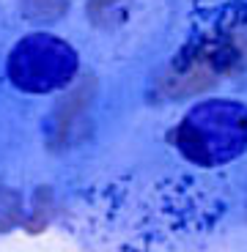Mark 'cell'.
<instances>
[{"label": "cell", "instance_id": "6da1fadb", "mask_svg": "<svg viewBox=\"0 0 247 252\" xmlns=\"http://www.w3.org/2000/svg\"><path fill=\"white\" fill-rule=\"evenodd\" d=\"M77 69V55L66 41L50 33H31L17 44L8 61V74L22 91L44 94L64 88Z\"/></svg>", "mask_w": 247, "mask_h": 252}]
</instances>
